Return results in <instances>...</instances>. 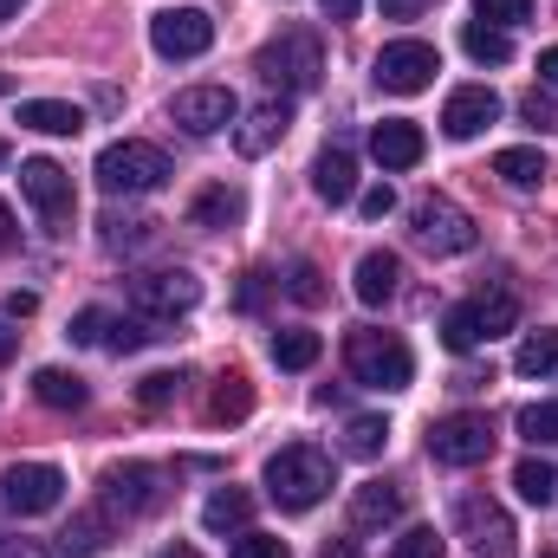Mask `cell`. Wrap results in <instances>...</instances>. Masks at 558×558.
I'll return each instance as SVG.
<instances>
[{"label":"cell","instance_id":"1","mask_svg":"<svg viewBox=\"0 0 558 558\" xmlns=\"http://www.w3.org/2000/svg\"><path fill=\"white\" fill-rule=\"evenodd\" d=\"M331 494V454L312 448V441H292L267 461V500L279 513H312L318 500Z\"/></svg>","mask_w":558,"mask_h":558},{"label":"cell","instance_id":"2","mask_svg":"<svg viewBox=\"0 0 558 558\" xmlns=\"http://www.w3.org/2000/svg\"><path fill=\"white\" fill-rule=\"evenodd\" d=\"M344 364H351V377H357L364 390H410V377H416L410 344H403L397 331H377V325H357V331L344 338Z\"/></svg>","mask_w":558,"mask_h":558},{"label":"cell","instance_id":"3","mask_svg":"<svg viewBox=\"0 0 558 558\" xmlns=\"http://www.w3.org/2000/svg\"><path fill=\"white\" fill-rule=\"evenodd\" d=\"M169 175H175L169 156L143 137H124V143H111V149H98V189L105 195H156Z\"/></svg>","mask_w":558,"mask_h":558},{"label":"cell","instance_id":"4","mask_svg":"<svg viewBox=\"0 0 558 558\" xmlns=\"http://www.w3.org/2000/svg\"><path fill=\"white\" fill-rule=\"evenodd\" d=\"M254 72L274 85V92H312L325 78V46L312 33H279L274 46H260Z\"/></svg>","mask_w":558,"mask_h":558},{"label":"cell","instance_id":"5","mask_svg":"<svg viewBox=\"0 0 558 558\" xmlns=\"http://www.w3.org/2000/svg\"><path fill=\"white\" fill-rule=\"evenodd\" d=\"M59 500H65V474H59L52 461H13V468H0V507H7V513L39 520V513H52Z\"/></svg>","mask_w":558,"mask_h":558},{"label":"cell","instance_id":"6","mask_svg":"<svg viewBox=\"0 0 558 558\" xmlns=\"http://www.w3.org/2000/svg\"><path fill=\"white\" fill-rule=\"evenodd\" d=\"M494 422L481 416V410H454V416H441L428 428V454L441 461V468H481L487 454H494Z\"/></svg>","mask_w":558,"mask_h":558},{"label":"cell","instance_id":"7","mask_svg":"<svg viewBox=\"0 0 558 558\" xmlns=\"http://www.w3.org/2000/svg\"><path fill=\"white\" fill-rule=\"evenodd\" d=\"M435 72H441V52L428 46V39H390L384 52H377V85L390 92V98H416L435 85Z\"/></svg>","mask_w":558,"mask_h":558},{"label":"cell","instance_id":"8","mask_svg":"<svg viewBox=\"0 0 558 558\" xmlns=\"http://www.w3.org/2000/svg\"><path fill=\"white\" fill-rule=\"evenodd\" d=\"M20 195L33 202V215L46 221V234H65L72 228V175L52 156H26L20 162Z\"/></svg>","mask_w":558,"mask_h":558},{"label":"cell","instance_id":"9","mask_svg":"<svg viewBox=\"0 0 558 558\" xmlns=\"http://www.w3.org/2000/svg\"><path fill=\"white\" fill-rule=\"evenodd\" d=\"M410 228H416V241L428 254H468L481 234H474V215L468 208H454L448 195H422L416 208H410Z\"/></svg>","mask_w":558,"mask_h":558},{"label":"cell","instance_id":"10","mask_svg":"<svg viewBox=\"0 0 558 558\" xmlns=\"http://www.w3.org/2000/svg\"><path fill=\"white\" fill-rule=\"evenodd\" d=\"M131 305H137L149 325H156V318H182V312H195V305H202V279L189 274V267L137 274V279H131Z\"/></svg>","mask_w":558,"mask_h":558},{"label":"cell","instance_id":"11","mask_svg":"<svg viewBox=\"0 0 558 558\" xmlns=\"http://www.w3.org/2000/svg\"><path fill=\"white\" fill-rule=\"evenodd\" d=\"M149 46L162 59H202L215 46V13L208 7H162L149 20Z\"/></svg>","mask_w":558,"mask_h":558},{"label":"cell","instance_id":"12","mask_svg":"<svg viewBox=\"0 0 558 558\" xmlns=\"http://www.w3.org/2000/svg\"><path fill=\"white\" fill-rule=\"evenodd\" d=\"M169 118H175L189 137H215V131H228V124L241 118V98H234L228 85H189V92L169 98Z\"/></svg>","mask_w":558,"mask_h":558},{"label":"cell","instance_id":"13","mask_svg":"<svg viewBox=\"0 0 558 558\" xmlns=\"http://www.w3.org/2000/svg\"><path fill=\"white\" fill-rule=\"evenodd\" d=\"M65 338H72V344H105V351L131 357V351H143L156 331H149V318H118V312H105V305H85V312L65 325Z\"/></svg>","mask_w":558,"mask_h":558},{"label":"cell","instance_id":"14","mask_svg":"<svg viewBox=\"0 0 558 558\" xmlns=\"http://www.w3.org/2000/svg\"><path fill=\"white\" fill-rule=\"evenodd\" d=\"M454 526L474 539V558H513V520H507V507L500 500H487V494H468L461 507H454Z\"/></svg>","mask_w":558,"mask_h":558},{"label":"cell","instance_id":"15","mask_svg":"<svg viewBox=\"0 0 558 558\" xmlns=\"http://www.w3.org/2000/svg\"><path fill=\"white\" fill-rule=\"evenodd\" d=\"M156 500H162V474H156V468L124 461V468L105 474V507H111V513H149Z\"/></svg>","mask_w":558,"mask_h":558},{"label":"cell","instance_id":"16","mask_svg":"<svg viewBox=\"0 0 558 558\" xmlns=\"http://www.w3.org/2000/svg\"><path fill=\"white\" fill-rule=\"evenodd\" d=\"M494 118H500V98H494L487 85H461V92H454V98L441 105V131H448L454 143L481 137V131H487Z\"/></svg>","mask_w":558,"mask_h":558},{"label":"cell","instance_id":"17","mask_svg":"<svg viewBox=\"0 0 558 558\" xmlns=\"http://www.w3.org/2000/svg\"><path fill=\"white\" fill-rule=\"evenodd\" d=\"M428 137H422V124L410 118H384V124H371V156L384 162V169H416Z\"/></svg>","mask_w":558,"mask_h":558},{"label":"cell","instance_id":"18","mask_svg":"<svg viewBox=\"0 0 558 558\" xmlns=\"http://www.w3.org/2000/svg\"><path fill=\"white\" fill-rule=\"evenodd\" d=\"M403 507H410V494H403L397 481H371V487H357V500H351V526H357V533L397 526V520H403Z\"/></svg>","mask_w":558,"mask_h":558},{"label":"cell","instance_id":"19","mask_svg":"<svg viewBox=\"0 0 558 558\" xmlns=\"http://www.w3.org/2000/svg\"><path fill=\"white\" fill-rule=\"evenodd\" d=\"M111 507H85V513H72V526L59 533V553L65 558H98L105 546H111Z\"/></svg>","mask_w":558,"mask_h":558},{"label":"cell","instance_id":"20","mask_svg":"<svg viewBox=\"0 0 558 558\" xmlns=\"http://www.w3.org/2000/svg\"><path fill=\"white\" fill-rule=\"evenodd\" d=\"M312 189H318V202H331V208H338V202H351V195H357V156H351L344 143H338V149H325V156L312 162Z\"/></svg>","mask_w":558,"mask_h":558},{"label":"cell","instance_id":"21","mask_svg":"<svg viewBox=\"0 0 558 558\" xmlns=\"http://www.w3.org/2000/svg\"><path fill=\"white\" fill-rule=\"evenodd\" d=\"M286 124H292V111H286V98H267L260 111H247V124L234 131V143H241V156H267L279 137H286Z\"/></svg>","mask_w":558,"mask_h":558},{"label":"cell","instance_id":"22","mask_svg":"<svg viewBox=\"0 0 558 558\" xmlns=\"http://www.w3.org/2000/svg\"><path fill=\"white\" fill-rule=\"evenodd\" d=\"M20 124L39 131V137H78L85 131V111L78 105H59V98H26L20 105Z\"/></svg>","mask_w":558,"mask_h":558},{"label":"cell","instance_id":"23","mask_svg":"<svg viewBox=\"0 0 558 558\" xmlns=\"http://www.w3.org/2000/svg\"><path fill=\"white\" fill-rule=\"evenodd\" d=\"M33 397L46 403V410H85L92 403V390H85V377H72V371H59V364H46V371H33Z\"/></svg>","mask_w":558,"mask_h":558},{"label":"cell","instance_id":"24","mask_svg":"<svg viewBox=\"0 0 558 558\" xmlns=\"http://www.w3.org/2000/svg\"><path fill=\"white\" fill-rule=\"evenodd\" d=\"M247 520H254V494L247 487H215L208 507H202V526L208 533H247Z\"/></svg>","mask_w":558,"mask_h":558},{"label":"cell","instance_id":"25","mask_svg":"<svg viewBox=\"0 0 558 558\" xmlns=\"http://www.w3.org/2000/svg\"><path fill=\"white\" fill-rule=\"evenodd\" d=\"M397 279H403V260L397 254H364L357 260V299L364 305H390L397 299Z\"/></svg>","mask_w":558,"mask_h":558},{"label":"cell","instance_id":"26","mask_svg":"<svg viewBox=\"0 0 558 558\" xmlns=\"http://www.w3.org/2000/svg\"><path fill=\"white\" fill-rule=\"evenodd\" d=\"M241 215H247L241 189H221V182H215V189H202V195H195V208H189V221H195V228H234Z\"/></svg>","mask_w":558,"mask_h":558},{"label":"cell","instance_id":"27","mask_svg":"<svg viewBox=\"0 0 558 558\" xmlns=\"http://www.w3.org/2000/svg\"><path fill=\"white\" fill-rule=\"evenodd\" d=\"M474 318H481V344H494V338H507V331L520 325V299H513L507 286H494V292L474 299Z\"/></svg>","mask_w":558,"mask_h":558},{"label":"cell","instance_id":"28","mask_svg":"<svg viewBox=\"0 0 558 558\" xmlns=\"http://www.w3.org/2000/svg\"><path fill=\"white\" fill-rule=\"evenodd\" d=\"M513 371H520V377H553V371H558V325H539V331H526V338H520Z\"/></svg>","mask_w":558,"mask_h":558},{"label":"cell","instance_id":"29","mask_svg":"<svg viewBox=\"0 0 558 558\" xmlns=\"http://www.w3.org/2000/svg\"><path fill=\"white\" fill-rule=\"evenodd\" d=\"M494 175H500L507 189H539V182H546V156L526 149V143H513V149L494 156Z\"/></svg>","mask_w":558,"mask_h":558},{"label":"cell","instance_id":"30","mask_svg":"<svg viewBox=\"0 0 558 558\" xmlns=\"http://www.w3.org/2000/svg\"><path fill=\"white\" fill-rule=\"evenodd\" d=\"M461 46H468V59H474V65H507V59H513V39H507L500 26H487V20L461 26Z\"/></svg>","mask_w":558,"mask_h":558},{"label":"cell","instance_id":"31","mask_svg":"<svg viewBox=\"0 0 558 558\" xmlns=\"http://www.w3.org/2000/svg\"><path fill=\"white\" fill-rule=\"evenodd\" d=\"M247 410H254V384H247L241 371H228V377L215 384V397H208V416L215 422H241Z\"/></svg>","mask_w":558,"mask_h":558},{"label":"cell","instance_id":"32","mask_svg":"<svg viewBox=\"0 0 558 558\" xmlns=\"http://www.w3.org/2000/svg\"><path fill=\"white\" fill-rule=\"evenodd\" d=\"M318 351H325L318 331H299V325H292V331H274V364L279 371H312Z\"/></svg>","mask_w":558,"mask_h":558},{"label":"cell","instance_id":"33","mask_svg":"<svg viewBox=\"0 0 558 558\" xmlns=\"http://www.w3.org/2000/svg\"><path fill=\"white\" fill-rule=\"evenodd\" d=\"M441 344H448L454 357H468V351L481 344V318H474V299H461V305H448V312H441Z\"/></svg>","mask_w":558,"mask_h":558},{"label":"cell","instance_id":"34","mask_svg":"<svg viewBox=\"0 0 558 558\" xmlns=\"http://www.w3.org/2000/svg\"><path fill=\"white\" fill-rule=\"evenodd\" d=\"M513 487H520V500H533V507H553L558 500V474L539 461V454H526V461L513 468Z\"/></svg>","mask_w":558,"mask_h":558},{"label":"cell","instance_id":"35","mask_svg":"<svg viewBox=\"0 0 558 558\" xmlns=\"http://www.w3.org/2000/svg\"><path fill=\"white\" fill-rule=\"evenodd\" d=\"M384 441H390V422H384V416H351V422H344V454L377 461V454H384Z\"/></svg>","mask_w":558,"mask_h":558},{"label":"cell","instance_id":"36","mask_svg":"<svg viewBox=\"0 0 558 558\" xmlns=\"http://www.w3.org/2000/svg\"><path fill=\"white\" fill-rule=\"evenodd\" d=\"M98 228H105V247H111V254H118V247H143V241L156 234V221H143V215H118V208H111Z\"/></svg>","mask_w":558,"mask_h":558},{"label":"cell","instance_id":"37","mask_svg":"<svg viewBox=\"0 0 558 558\" xmlns=\"http://www.w3.org/2000/svg\"><path fill=\"white\" fill-rule=\"evenodd\" d=\"M279 292H286V299H299V305H318V299H325V274H318L312 260H299L292 274L279 279Z\"/></svg>","mask_w":558,"mask_h":558},{"label":"cell","instance_id":"38","mask_svg":"<svg viewBox=\"0 0 558 558\" xmlns=\"http://www.w3.org/2000/svg\"><path fill=\"white\" fill-rule=\"evenodd\" d=\"M520 435H526L533 448H539V441H558V397L553 403H526V410H520Z\"/></svg>","mask_w":558,"mask_h":558},{"label":"cell","instance_id":"39","mask_svg":"<svg viewBox=\"0 0 558 558\" xmlns=\"http://www.w3.org/2000/svg\"><path fill=\"white\" fill-rule=\"evenodd\" d=\"M474 13L507 33V26H526V20H533V0H474Z\"/></svg>","mask_w":558,"mask_h":558},{"label":"cell","instance_id":"40","mask_svg":"<svg viewBox=\"0 0 558 558\" xmlns=\"http://www.w3.org/2000/svg\"><path fill=\"white\" fill-rule=\"evenodd\" d=\"M520 118H526V124H533V131L546 137V131H558V98H553V92H539V85H533V92L520 98Z\"/></svg>","mask_w":558,"mask_h":558},{"label":"cell","instance_id":"41","mask_svg":"<svg viewBox=\"0 0 558 558\" xmlns=\"http://www.w3.org/2000/svg\"><path fill=\"white\" fill-rule=\"evenodd\" d=\"M390 558H441V539H435V526H410V533L390 546Z\"/></svg>","mask_w":558,"mask_h":558},{"label":"cell","instance_id":"42","mask_svg":"<svg viewBox=\"0 0 558 558\" xmlns=\"http://www.w3.org/2000/svg\"><path fill=\"white\" fill-rule=\"evenodd\" d=\"M228 558H292V553H286V539H274V533H234V553Z\"/></svg>","mask_w":558,"mask_h":558},{"label":"cell","instance_id":"43","mask_svg":"<svg viewBox=\"0 0 558 558\" xmlns=\"http://www.w3.org/2000/svg\"><path fill=\"white\" fill-rule=\"evenodd\" d=\"M175 390H182V371H156V377H143L137 403H143V410H162V403H169Z\"/></svg>","mask_w":558,"mask_h":558},{"label":"cell","instance_id":"44","mask_svg":"<svg viewBox=\"0 0 558 558\" xmlns=\"http://www.w3.org/2000/svg\"><path fill=\"white\" fill-rule=\"evenodd\" d=\"M357 208H364L371 221H384V215L397 208V189H390V182H377V189H364V202H357Z\"/></svg>","mask_w":558,"mask_h":558},{"label":"cell","instance_id":"45","mask_svg":"<svg viewBox=\"0 0 558 558\" xmlns=\"http://www.w3.org/2000/svg\"><path fill=\"white\" fill-rule=\"evenodd\" d=\"M377 7H384V20H422L428 0H377Z\"/></svg>","mask_w":558,"mask_h":558},{"label":"cell","instance_id":"46","mask_svg":"<svg viewBox=\"0 0 558 558\" xmlns=\"http://www.w3.org/2000/svg\"><path fill=\"white\" fill-rule=\"evenodd\" d=\"M7 312H13V318H33V312H39V299H33V292H7Z\"/></svg>","mask_w":558,"mask_h":558},{"label":"cell","instance_id":"47","mask_svg":"<svg viewBox=\"0 0 558 558\" xmlns=\"http://www.w3.org/2000/svg\"><path fill=\"white\" fill-rule=\"evenodd\" d=\"M539 78H546V92H558V46L539 52Z\"/></svg>","mask_w":558,"mask_h":558},{"label":"cell","instance_id":"48","mask_svg":"<svg viewBox=\"0 0 558 558\" xmlns=\"http://www.w3.org/2000/svg\"><path fill=\"white\" fill-rule=\"evenodd\" d=\"M267 299V274H247V286H241V305H260Z\"/></svg>","mask_w":558,"mask_h":558},{"label":"cell","instance_id":"49","mask_svg":"<svg viewBox=\"0 0 558 558\" xmlns=\"http://www.w3.org/2000/svg\"><path fill=\"white\" fill-rule=\"evenodd\" d=\"M13 241H20V228H13V208H7V202H0V254H7V247H13Z\"/></svg>","mask_w":558,"mask_h":558},{"label":"cell","instance_id":"50","mask_svg":"<svg viewBox=\"0 0 558 558\" xmlns=\"http://www.w3.org/2000/svg\"><path fill=\"white\" fill-rule=\"evenodd\" d=\"M357 7H364V0H325V13H331V20H357Z\"/></svg>","mask_w":558,"mask_h":558},{"label":"cell","instance_id":"51","mask_svg":"<svg viewBox=\"0 0 558 558\" xmlns=\"http://www.w3.org/2000/svg\"><path fill=\"white\" fill-rule=\"evenodd\" d=\"M0 558H46L33 539H13V546H0Z\"/></svg>","mask_w":558,"mask_h":558},{"label":"cell","instance_id":"52","mask_svg":"<svg viewBox=\"0 0 558 558\" xmlns=\"http://www.w3.org/2000/svg\"><path fill=\"white\" fill-rule=\"evenodd\" d=\"M13 351H20V338H13V331H0V364H7Z\"/></svg>","mask_w":558,"mask_h":558},{"label":"cell","instance_id":"53","mask_svg":"<svg viewBox=\"0 0 558 558\" xmlns=\"http://www.w3.org/2000/svg\"><path fill=\"white\" fill-rule=\"evenodd\" d=\"M156 558H202V553H195V546H162Z\"/></svg>","mask_w":558,"mask_h":558},{"label":"cell","instance_id":"54","mask_svg":"<svg viewBox=\"0 0 558 558\" xmlns=\"http://www.w3.org/2000/svg\"><path fill=\"white\" fill-rule=\"evenodd\" d=\"M20 7H26V0H0V26H7V20H13Z\"/></svg>","mask_w":558,"mask_h":558},{"label":"cell","instance_id":"55","mask_svg":"<svg viewBox=\"0 0 558 558\" xmlns=\"http://www.w3.org/2000/svg\"><path fill=\"white\" fill-rule=\"evenodd\" d=\"M0 162H7V143H0Z\"/></svg>","mask_w":558,"mask_h":558},{"label":"cell","instance_id":"56","mask_svg":"<svg viewBox=\"0 0 558 558\" xmlns=\"http://www.w3.org/2000/svg\"><path fill=\"white\" fill-rule=\"evenodd\" d=\"M546 558H558V553H546Z\"/></svg>","mask_w":558,"mask_h":558}]
</instances>
